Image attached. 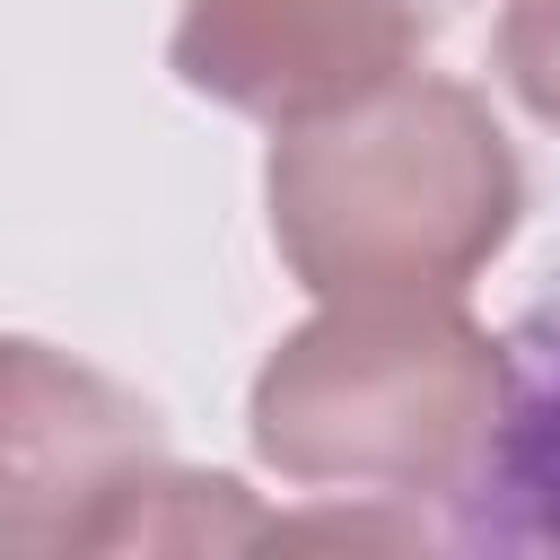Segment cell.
Returning a JSON list of instances; mask_svg holds the SVG:
<instances>
[{
    "mask_svg": "<svg viewBox=\"0 0 560 560\" xmlns=\"http://www.w3.org/2000/svg\"><path fill=\"white\" fill-rule=\"evenodd\" d=\"M271 245L315 298H455L525 219L499 114L438 70H402L341 114L289 122L262 166Z\"/></svg>",
    "mask_w": 560,
    "mask_h": 560,
    "instance_id": "1",
    "label": "cell"
},
{
    "mask_svg": "<svg viewBox=\"0 0 560 560\" xmlns=\"http://www.w3.org/2000/svg\"><path fill=\"white\" fill-rule=\"evenodd\" d=\"M508 341L455 298H324L245 394V438L280 481L350 499H455L499 429Z\"/></svg>",
    "mask_w": 560,
    "mask_h": 560,
    "instance_id": "2",
    "label": "cell"
},
{
    "mask_svg": "<svg viewBox=\"0 0 560 560\" xmlns=\"http://www.w3.org/2000/svg\"><path fill=\"white\" fill-rule=\"evenodd\" d=\"M166 420L105 368L0 332V560L140 551Z\"/></svg>",
    "mask_w": 560,
    "mask_h": 560,
    "instance_id": "3",
    "label": "cell"
},
{
    "mask_svg": "<svg viewBox=\"0 0 560 560\" xmlns=\"http://www.w3.org/2000/svg\"><path fill=\"white\" fill-rule=\"evenodd\" d=\"M420 52V0H184L166 35V61L192 96L271 131L359 105Z\"/></svg>",
    "mask_w": 560,
    "mask_h": 560,
    "instance_id": "4",
    "label": "cell"
},
{
    "mask_svg": "<svg viewBox=\"0 0 560 560\" xmlns=\"http://www.w3.org/2000/svg\"><path fill=\"white\" fill-rule=\"evenodd\" d=\"M464 490H481V516H472L481 542L560 551V324H534L525 341H508L499 429Z\"/></svg>",
    "mask_w": 560,
    "mask_h": 560,
    "instance_id": "5",
    "label": "cell"
},
{
    "mask_svg": "<svg viewBox=\"0 0 560 560\" xmlns=\"http://www.w3.org/2000/svg\"><path fill=\"white\" fill-rule=\"evenodd\" d=\"M499 79L508 96L560 131V0H508L499 18Z\"/></svg>",
    "mask_w": 560,
    "mask_h": 560,
    "instance_id": "6",
    "label": "cell"
}]
</instances>
